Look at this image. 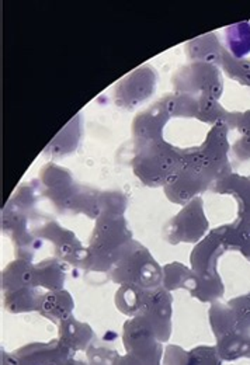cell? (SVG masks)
Masks as SVG:
<instances>
[{
    "label": "cell",
    "mask_w": 250,
    "mask_h": 365,
    "mask_svg": "<svg viewBox=\"0 0 250 365\" xmlns=\"http://www.w3.org/2000/svg\"><path fill=\"white\" fill-rule=\"evenodd\" d=\"M184 150L165 139L134 142L132 170L148 187H166L180 175L184 163Z\"/></svg>",
    "instance_id": "obj_1"
},
{
    "label": "cell",
    "mask_w": 250,
    "mask_h": 365,
    "mask_svg": "<svg viewBox=\"0 0 250 365\" xmlns=\"http://www.w3.org/2000/svg\"><path fill=\"white\" fill-rule=\"evenodd\" d=\"M132 240V232L124 215L101 217L96 220V227L80 266L98 273H110Z\"/></svg>",
    "instance_id": "obj_2"
},
{
    "label": "cell",
    "mask_w": 250,
    "mask_h": 365,
    "mask_svg": "<svg viewBox=\"0 0 250 365\" xmlns=\"http://www.w3.org/2000/svg\"><path fill=\"white\" fill-rule=\"evenodd\" d=\"M40 182L43 195L51 200L59 211L82 212L90 217L98 194L96 188L78 184L68 169L55 163H48L41 169Z\"/></svg>",
    "instance_id": "obj_3"
},
{
    "label": "cell",
    "mask_w": 250,
    "mask_h": 365,
    "mask_svg": "<svg viewBox=\"0 0 250 365\" xmlns=\"http://www.w3.org/2000/svg\"><path fill=\"white\" fill-rule=\"evenodd\" d=\"M110 277L120 285L155 289L162 287L163 269L157 264L144 245L132 240L111 269Z\"/></svg>",
    "instance_id": "obj_4"
},
{
    "label": "cell",
    "mask_w": 250,
    "mask_h": 365,
    "mask_svg": "<svg viewBox=\"0 0 250 365\" xmlns=\"http://www.w3.org/2000/svg\"><path fill=\"white\" fill-rule=\"evenodd\" d=\"M176 93H184L197 100H219L224 91V79L218 66L204 62H192L180 68L172 78Z\"/></svg>",
    "instance_id": "obj_5"
},
{
    "label": "cell",
    "mask_w": 250,
    "mask_h": 365,
    "mask_svg": "<svg viewBox=\"0 0 250 365\" xmlns=\"http://www.w3.org/2000/svg\"><path fill=\"white\" fill-rule=\"evenodd\" d=\"M124 344L127 353L145 365H159L162 359V341L150 320L135 317L124 324Z\"/></svg>",
    "instance_id": "obj_6"
},
{
    "label": "cell",
    "mask_w": 250,
    "mask_h": 365,
    "mask_svg": "<svg viewBox=\"0 0 250 365\" xmlns=\"http://www.w3.org/2000/svg\"><path fill=\"white\" fill-rule=\"evenodd\" d=\"M208 227L209 224L204 214V201L201 197H196L167 222L163 235L170 245L197 243L208 232Z\"/></svg>",
    "instance_id": "obj_7"
},
{
    "label": "cell",
    "mask_w": 250,
    "mask_h": 365,
    "mask_svg": "<svg viewBox=\"0 0 250 365\" xmlns=\"http://www.w3.org/2000/svg\"><path fill=\"white\" fill-rule=\"evenodd\" d=\"M224 242V229H212L192 252V270L202 281L221 279L218 273V260L226 252Z\"/></svg>",
    "instance_id": "obj_8"
},
{
    "label": "cell",
    "mask_w": 250,
    "mask_h": 365,
    "mask_svg": "<svg viewBox=\"0 0 250 365\" xmlns=\"http://www.w3.org/2000/svg\"><path fill=\"white\" fill-rule=\"evenodd\" d=\"M156 79V71L150 65L135 69L115 86V103L123 108H135L153 94Z\"/></svg>",
    "instance_id": "obj_9"
},
{
    "label": "cell",
    "mask_w": 250,
    "mask_h": 365,
    "mask_svg": "<svg viewBox=\"0 0 250 365\" xmlns=\"http://www.w3.org/2000/svg\"><path fill=\"white\" fill-rule=\"evenodd\" d=\"M172 307L173 298L170 291L163 287L150 289L145 308L140 317L153 324L160 341H167L172 333Z\"/></svg>",
    "instance_id": "obj_10"
},
{
    "label": "cell",
    "mask_w": 250,
    "mask_h": 365,
    "mask_svg": "<svg viewBox=\"0 0 250 365\" xmlns=\"http://www.w3.org/2000/svg\"><path fill=\"white\" fill-rule=\"evenodd\" d=\"M37 236H38V239L44 237V239L51 240L55 246L56 257H59L68 263L80 266L82 260L85 259L86 249L76 239L75 233L68 229L62 228L56 221L47 222L44 228L38 230Z\"/></svg>",
    "instance_id": "obj_11"
},
{
    "label": "cell",
    "mask_w": 250,
    "mask_h": 365,
    "mask_svg": "<svg viewBox=\"0 0 250 365\" xmlns=\"http://www.w3.org/2000/svg\"><path fill=\"white\" fill-rule=\"evenodd\" d=\"M211 190L232 195L238 201V220H250V176L231 173L214 182Z\"/></svg>",
    "instance_id": "obj_12"
},
{
    "label": "cell",
    "mask_w": 250,
    "mask_h": 365,
    "mask_svg": "<svg viewBox=\"0 0 250 365\" xmlns=\"http://www.w3.org/2000/svg\"><path fill=\"white\" fill-rule=\"evenodd\" d=\"M222 360L217 347L200 346L192 351H184L179 346H169L165 365H221Z\"/></svg>",
    "instance_id": "obj_13"
},
{
    "label": "cell",
    "mask_w": 250,
    "mask_h": 365,
    "mask_svg": "<svg viewBox=\"0 0 250 365\" xmlns=\"http://www.w3.org/2000/svg\"><path fill=\"white\" fill-rule=\"evenodd\" d=\"M93 339V330L88 323H82L73 317L59 323V341L73 353L86 350Z\"/></svg>",
    "instance_id": "obj_14"
},
{
    "label": "cell",
    "mask_w": 250,
    "mask_h": 365,
    "mask_svg": "<svg viewBox=\"0 0 250 365\" xmlns=\"http://www.w3.org/2000/svg\"><path fill=\"white\" fill-rule=\"evenodd\" d=\"M73 305V298L68 291H48L41 298L38 312L59 324L72 317Z\"/></svg>",
    "instance_id": "obj_15"
},
{
    "label": "cell",
    "mask_w": 250,
    "mask_h": 365,
    "mask_svg": "<svg viewBox=\"0 0 250 365\" xmlns=\"http://www.w3.org/2000/svg\"><path fill=\"white\" fill-rule=\"evenodd\" d=\"M187 55L189 59L193 62H204V63H212L215 66H221L225 48L219 44L217 36L214 33L205 34L193 41H190L187 46Z\"/></svg>",
    "instance_id": "obj_16"
},
{
    "label": "cell",
    "mask_w": 250,
    "mask_h": 365,
    "mask_svg": "<svg viewBox=\"0 0 250 365\" xmlns=\"http://www.w3.org/2000/svg\"><path fill=\"white\" fill-rule=\"evenodd\" d=\"M148 291L134 285H121L115 294V305L128 317H140L145 308Z\"/></svg>",
    "instance_id": "obj_17"
},
{
    "label": "cell",
    "mask_w": 250,
    "mask_h": 365,
    "mask_svg": "<svg viewBox=\"0 0 250 365\" xmlns=\"http://www.w3.org/2000/svg\"><path fill=\"white\" fill-rule=\"evenodd\" d=\"M196 282L197 277L194 272L179 262L169 263L167 266L163 267L162 287L167 291L184 288L189 292H192L196 288Z\"/></svg>",
    "instance_id": "obj_18"
},
{
    "label": "cell",
    "mask_w": 250,
    "mask_h": 365,
    "mask_svg": "<svg viewBox=\"0 0 250 365\" xmlns=\"http://www.w3.org/2000/svg\"><path fill=\"white\" fill-rule=\"evenodd\" d=\"M65 282V270L58 259H47L36 266V285L50 291H61Z\"/></svg>",
    "instance_id": "obj_19"
},
{
    "label": "cell",
    "mask_w": 250,
    "mask_h": 365,
    "mask_svg": "<svg viewBox=\"0 0 250 365\" xmlns=\"http://www.w3.org/2000/svg\"><path fill=\"white\" fill-rule=\"evenodd\" d=\"M226 41L231 48V55L244 58L250 52V23H241L226 29Z\"/></svg>",
    "instance_id": "obj_20"
},
{
    "label": "cell",
    "mask_w": 250,
    "mask_h": 365,
    "mask_svg": "<svg viewBox=\"0 0 250 365\" xmlns=\"http://www.w3.org/2000/svg\"><path fill=\"white\" fill-rule=\"evenodd\" d=\"M221 68L225 73L244 86H250V61L245 58H235L226 49L224 52Z\"/></svg>",
    "instance_id": "obj_21"
},
{
    "label": "cell",
    "mask_w": 250,
    "mask_h": 365,
    "mask_svg": "<svg viewBox=\"0 0 250 365\" xmlns=\"http://www.w3.org/2000/svg\"><path fill=\"white\" fill-rule=\"evenodd\" d=\"M222 229L226 249L242 253L250 262V232L238 228L234 222L229 225H222Z\"/></svg>",
    "instance_id": "obj_22"
},
{
    "label": "cell",
    "mask_w": 250,
    "mask_h": 365,
    "mask_svg": "<svg viewBox=\"0 0 250 365\" xmlns=\"http://www.w3.org/2000/svg\"><path fill=\"white\" fill-rule=\"evenodd\" d=\"M235 130L239 131L241 138L234 145V153L236 159L245 162L250 159V111L241 114Z\"/></svg>",
    "instance_id": "obj_23"
},
{
    "label": "cell",
    "mask_w": 250,
    "mask_h": 365,
    "mask_svg": "<svg viewBox=\"0 0 250 365\" xmlns=\"http://www.w3.org/2000/svg\"><path fill=\"white\" fill-rule=\"evenodd\" d=\"M111 365H145L141 360H138L137 357L131 356V354H127L125 357H121V356H117L113 361Z\"/></svg>",
    "instance_id": "obj_24"
},
{
    "label": "cell",
    "mask_w": 250,
    "mask_h": 365,
    "mask_svg": "<svg viewBox=\"0 0 250 365\" xmlns=\"http://www.w3.org/2000/svg\"><path fill=\"white\" fill-rule=\"evenodd\" d=\"M58 365H88L86 363H83V361H76V360H73V359H69V360H66V361H63V363H61V364Z\"/></svg>",
    "instance_id": "obj_25"
},
{
    "label": "cell",
    "mask_w": 250,
    "mask_h": 365,
    "mask_svg": "<svg viewBox=\"0 0 250 365\" xmlns=\"http://www.w3.org/2000/svg\"><path fill=\"white\" fill-rule=\"evenodd\" d=\"M90 365H104V364H90Z\"/></svg>",
    "instance_id": "obj_26"
}]
</instances>
